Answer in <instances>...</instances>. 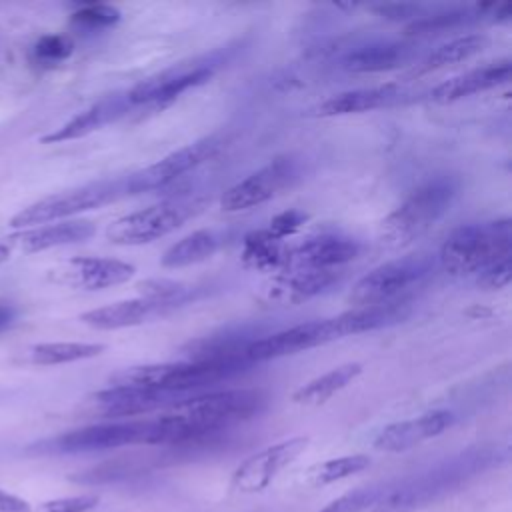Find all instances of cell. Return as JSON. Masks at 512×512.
<instances>
[{
    "label": "cell",
    "mask_w": 512,
    "mask_h": 512,
    "mask_svg": "<svg viewBox=\"0 0 512 512\" xmlns=\"http://www.w3.org/2000/svg\"><path fill=\"white\" fill-rule=\"evenodd\" d=\"M268 396L254 388H236L198 394L174 402L162 416L154 418V446L178 452L210 446L230 426L260 414Z\"/></svg>",
    "instance_id": "1"
},
{
    "label": "cell",
    "mask_w": 512,
    "mask_h": 512,
    "mask_svg": "<svg viewBox=\"0 0 512 512\" xmlns=\"http://www.w3.org/2000/svg\"><path fill=\"white\" fill-rule=\"evenodd\" d=\"M492 464L494 454L488 450L462 452L426 472L390 484L384 498L370 512H416L440 500Z\"/></svg>",
    "instance_id": "2"
},
{
    "label": "cell",
    "mask_w": 512,
    "mask_h": 512,
    "mask_svg": "<svg viewBox=\"0 0 512 512\" xmlns=\"http://www.w3.org/2000/svg\"><path fill=\"white\" fill-rule=\"evenodd\" d=\"M460 182L450 174H440L418 184L380 224V240L388 248H402L420 238L438 218H442Z\"/></svg>",
    "instance_id": "3"
},
{
    "label": "cell",
    "mask_w": 512,
    "mask_h": 512,
    "mask_svg": "<svg viewBox=\"0 0 512 512\" xmlns=\"http://www.w3.org/2000/svg\"><path fill=\"white\" fill-rule=\"evenodd\" d=\"M438 258L452 276L480 274L492 264L512 258L510 218L458 226L444 240Z\"/></svg>",
    "instance_id": "4"
},
{
    "label": "cell",
    "mask_w": 512,
    "mask_h": 512,
    "mask_svg": "<svg viewBox=\"0 0 512 512\" xmlns=\"http://www.w3.org/2000/svg\"><path fill=\"white\" fill-rule=\"evenodd\" d=\"M124 196H130L126 176L90 182V184H84V186H78V188H72L66 192L46 196L30 206H26L24 210H20L16 216L10 218V226L26 228V226L62 220V218L74 216L78 212L100 208V206L110 204Z\"/></svg>",
    "instance_id": "5"
},
{
    "label": "cell",
    "mask_w": 512,
    "mask_h": 512,
    "mask_svg": "<svg viewBox=\"0 0 512 512\" xmlns=\"http://www.w3.org/2000/svg\"><path fill=\"white\" fill-rule=\"evenodd\" d=\"M156 422L154 420H126V422H104L84 426L56 438L38 442L30 450L42 454H80V452H98L112 450L134 444L154 446Z\"/></svg>",
    "instance_id": "6"
},
{
    "label": "cell",
    "mask_w": 512,
    "mask_h": 512,
    "mask_svg": "<svg viewBox=\"0 0 512 512\" xmlns=\"http://www.w3.org/2000/svg\"><path fill=\"white\" fill-rule=\"evenodd\" d=\"M434 268L430 254H408L384 262L364 274L350 292V302L356 306H376L408 298L406 290L426 278Z\"/></svg>",
    "instance_id": "7"
},
{
    "label": "cell",
    "mask_w": 512,
    "mask_h": 512,
    "mask_svg": "<svg viewBox=\"0 0 512 512\" xmlns=\"http://www.w3.org/2000/svg\"><path fill=\"white\" fill-rule=\"evenodd\" d=\"M230 58V48H218L210 54L196 56L184 62H178L170 66L168 70H162L140 84H136L132 90H128V100L132 106L138 104H166L178 98L182 92L204 84L214 76V72Z\"/></svg>",
    "instance_id": "8"
},
{
    "label": "cell",
    "mask_w": 512,
    "mask_h": 512,
    "mask_svg": "<svg viewBox=\"0 0 512 512\" xmlns=\"http://www.w3.org/2000/svg\"><path fill=\"white\" fill-rule=\"evenodd\" d=\"M190 214H192V208L182 202L152 204L148 208L130 212L114 220L106 228V236L114 244H124V246L146 244L182 226Z\"/></svg>",
    "instance_id": "9"
},
{
    "label": "cell",
    "mask_w": 512,
    "mask_h": 512,
    "mask_svg": "<svg viewBox=\"0 0 512 512\" xmlns=\"http://www.w3.org/2000/svg\"><path fill=\"white\" fill-rule=\"evenodd\" d=\"M308 444L310 438L294 436L254 452L232 472L230 486L240 494H256L266 490L284 468L306 452Z\"/></svg>",
    "instance_id": "10"
},
{
    "label": "cell",
    "mask_w": 512,
    "mask_h": 512,
    "mask_svg": "<svg viewBox=\"0 0 512 512\" xmlns=\"http://www.w3.org/2000/svg\"><path fill=\"white\" fill-rule=\"evenodd\" d=\"M298 178V164L292 156H278L244 180L230 186L220 198L226 212H240L268 202Z\"/></svg>",
    "instance_id": "11"
},
{
    "label": "cell",
    "mask_w": 512,
    "mask_h": 512,
    "mask_svg": "<svg viewBox=\"0 0 512 512\" xmlns=\"http://www.w3.org/2000/svg\"><path fill=\"white\" fill-rule=\"evenodd\" d=\"M220 144L222 142L218 136H206V138H200L192 144H186V146L170 152L168 156H164L162 160H158L156 164H152L144 170L128 174L126 176L128 194L148 192V190L162 188V186L174 182L176 178L184 176L186 172L194 170L196 166H200L202 162L212 158L218 152Z\"/></svg>",
    "instance_id": "12"
},
{
    "label": "cell",
    "mask_w": 512,
    "mask_h": 512,
    "mask_svg": "<svg viewBox=\"0 0 512 512\" xmlns=\"http://www.w3.org/2000/svg\"><path fill=\"white\" fill-rule=\"evenodd\" d=\"M330 340H336L330 318L304 322V324H296L292 328H286V330H280L274 334L260 336L246 348L244 358L248 364L264 362V360L280 358L286 354H296V352L326 344Z\"/></svg>",
    "instance_id": "13"
},
{
    "label": "cell",
    "mask_w": 512,
    "mask_h": 512,
    "mask_svg": "<svg viewBox=\"0 0 512 512\" xmlns=\"http://www.w3.org/2000/svg\"><path fill=\"white\" fill-rule=\"evenodd\" d=\"M342 274L338 270H308L288 268L270 276L262 286V300L270 304H300L318 294L328 292L338 284Z\"/></svg>",
    "instance_id": "14"
},
{
    "label": "cell",
    "mask_w": 512,
    "mask_h": 512,
    "mask_svg": "<svg viewBox=\"0 0 512 512\" xmlns=\"http://www.w3.org/2000/svg\"><path fill=\"white\" fill-rule=\"evenodd\" d=\"M260 336L264 334H260L258 326H228L224 330L190 340L182 348V354L188 358V362H236L250 366L244 358V352Z\"/></svg>",
    "instance_id": "15"
},
{
    "label": "cell",
    "mask_w": 512,
    "mask_h": 512,
    "mask_svg": "<svg viewBox=\"0 0 512 512\" xmlns=\"http://www.w3.org/2000/svg\"><path fill=\"white\" fill-rule=\"evenodd\" d=\"M456 416L450 410H432L416 418L392 422L374 438V448L382 452H406L426 440L440 436L454 424Z\"/></svg>",
    "instance_id": "16"
},
{
    "label": "cell",
    "mask_w": 512,
    "mask_h": 512,
    "mask_svg": "<svg viewBox=\"0 0 512 512\" xmlns=\"http://www.w3.org/2000/svg\"><path fill=\"white\" fill-rule=\"evenodd\" d=\"M360 254L358 240L344 234H318L288 252V268L308 270H336L338 266L352 262ZM286 268V270H288Z\"/></svg>",
    "instance_id": "17"
},
{
    "label": "cell",
    "mask_w": 512,
    "mask_h": 512,
    "mask_svg": "<svg viewBox=\"0 0 512 512\" xmlns=\"http://www.w3.org/2000/svg\"><path fill=\"white\" fill-rule=\"evenodd\" d=\"M134 272L136 270L132 264L118 258L78 256L68 260L56 272V280L84 290H104L128 282Z\"/></svg>",
    "instance_id": "18"
},
{
    "label": "cell",
    "mask_w": 512,
    "mask_h": 512,
    "mask_svg": "<svg viewBox=\"0 0 512 512\" xmlns=\"http://www.w3.org/2000/svg\"><path fill=\"white\" fill-rule=\"evenodd\" d=\"M96 226L90 220H62L56 224L34 226L16 234L2 238V242L12 250L22 252H42L56 246H68L76 242H84L94 236Z\"/></svg>",
    "instance_id": "19"
},
{
    "label": "cell",
    "mask_w": 512,
    "mask_h": 512,
    "mask_svg": "<svg viewBox=\"0 0 512 512\" xmlns=\"http://www.w3.org/2000/svg\"><path fill=\"white\" fill-rule=\"evenodd\" d=\"M180 396L152 390V388H136V386H108L94 394L92 402L96 404L98 412L104 416H134L142 412L156 410L160 406H172L178 402Z\"/></svg>",
    "instance_id": "20"
},
{
    "label": "cell",
    "mask_w": 512,
    "mask_h": 512,
    "mask_svg": "<svg viewBox=\"0 0 512 512\" xmlns=\"http://www.w3.org/2000/svg\"><path fill=\"white\" fill-rule=\"evenodd\" d=\"M128 108H132V104H130L126 92L108 94V96L100 98L98 102H94L84 112L76 114L72 120L62 124L60 128H56L54 132L42 136V142L54 144V142H66V140H76V138L88 136L90 132L124 116L128 112Z\"/></svg>",
    "instance_id": "21"
},
{
    "label": "cell",
    "mask_w": 512,
    "mask_h": 512,
    "mask_svg": "<svg viewBox=\"0 0 512 512\" xmlns=\"http://www.w3.org/2000/svg\"><path fill=\"white\" fill-rule=\"evenodd\" d=\"M410 310H412L410 298H400V300L376 304V306H356L330 320H332L336 338H344L350 334L370 332V330L398 324L410 316Z\"/></svg>",
    "instance_id": "22"
},
{
    "label": "cell",
    "mask_w": 512,
    "mask_h": 512,
    "mask_svg": "<svg viewBox=\"0 0 512 512\" xmlns=\"http://www.w3.org/2000/svg\"><path fill=\"white\" fill-rule=\"evenodd\" d=\"M510 80V60H498V62H490L486 66L468 70L464 74H458L438 86H434L430 90V100L446 104V102H454L460 98H466L470 94H478L490 88H496L504 82Z\"/></svg>",
    "instance_id": "23"
},
{
    "label": "cell",
    "mask_w": 512,
    "mask_h": 512,
    "mask_svg": "<svg viewBox=\"0 0 512 512\" xmlns=\"http://www.w3.org/2000/svg\"><path fill=\"white\" fill-rule=\"evenodd\" d=\"M168 312H172V308L166 304L136 298V300H122L116 304L88 310V312L80 314V320L86 326L96 328V330H118V328L138 326V324L148 322L158 316H166Z\"/></svg>",
    "instance_id": "24"
},
{
    "label": "cell",
    "mask_w": 512,
    "mask_h": 512,
    "mask_svg": "<svg viewBox=\"0 0 512 512\" xmlns=\"http://www.w3.org/2000/svg\"><path fill=\"white\" fill-rule=\"evenodd\" d=\"M412 56L414 48L406 42H372L348 52L342 60V68L354 74L382 72L408 64Z\"/></svg>",
    "instance_id": "25"
},
{
    "label": "cell",
    "mask_w": 512,
    "mask_h": 512,
    "mask_svg": "<svg viewBox=\"0 0 512 512\" xmlns=\"http://www.w3.org/2000/svg\"><path fill=\"white\" fill-rule=\"evenodd\" d=\"M402 90L394 84L374 86V88H356L348 92H340L330 96L318 106L320 116H344V114H358L376 108H384L400 100Z\"/></svg>",
    "instance_id": "26"
},
{
    "label": "cell",
    "mask_w": 512,
    "mask_h": 512,
    "mask_svg": "<svg viewBox=\"0 0 512 512\" xmlns=\"http://www.w3.org/2000/svg\"><path fill=\"white\" fill-rule=\"evenodd\" d=\"M288 252L284 240L272 236L266 228L244 236L240 258L244 266L260 272H282L288 268Z\"/></svg>",
    "instance_id": "27"
},
{
    "label": "cell",
    "mask_w": 512,
    "mask_h": 512,
    "mask_svg": "<svg viewBox=\"0 0 512 512\" xmlns=\"http://www.w3.org/2000/svg\"><path fill=\"white\" fill-rule=\"evenodd\" d=\"M360 374H362V364H358V362L340 364V366L320 374L318 378L306 382L304 386H300L294 392L292 400L296 404H304V406H320V404L328 402L334 394L344 390L348 384H352Z\"/></svg>",
    "instance_id": "28"
},
{
    "label": "cell",
    "mask_w": 512,
    "mask_h": 512,
    "mask_svg": "<svg viewBox=\"0 0 512 512\" xmlns=\"http://www.w3.org/2000/svg\"><path fill=\"white\" fill-rule=\"evenodd\" d=\"M220 236L214 230H196L184 238H180L176 244H172L164 256L162 266L164 268H182L190 264H198L206 258H210L220 248Z\"/></svg>",
    "instance_id": "29"
},
{
    "label": "cell",
    "mask_w": 512,
    "mask_h": 512,
    "mask_svg": "<svg viewBox=\"0 0 512 512\" xmlns=\"http://www.w3.org/2000/svg\"><path fill=\"white\" fill-rule=\"evenodd\" d=\"M488 46V38L484 34H464L454 40H448L446 44L438 46L434 52H430L418 66V74L432 72L462 60H468L476 54H480Z\"/></svg>",
    "instance_id": "30"
},
{
    "label": "cell",
    "mask_w": 512,
    "mask_h": 512,
    "mask_svg": "<svg viewBox=\"0 0 512 512\" xmlns=\"http://www.w3.org/2000/svg\"><path fill=\"white\" fill-rule=\"evenodd\" d=\"M368 466H370V456L366 454H348L340 458H330L306 468L302 474V482L306 486L318 488V486H326V484H334L344 478H350L366 470Z\"/></svg>",
    "instance_id": "31"
},
{
    "label": "cell",
    "mask_w": 512,
    "mask_h": 512,
    "mask_svg": "<svg viewBox=\"0 0 512 512\" xmlns=\"http://www.w3.org/2000/svg\"><path fill=\"white\" fill-rule=\"evenodd\" d=\"M104 344L94 342H46L30 348V360L42 366L68 364L86 358H94L104 352Z\"/></svg>",
    "instance_id": "32"
},
{
    "label": "cell",
    "mask_w": 512,
    "mask_h": 512,
    "mask_svg": "<svg viewBox=\"0 0 512 512\" xmlns=\"http://www.w3.org/2000/svg\"><path fill=\"white\" fill-rule=\"evenodd\" d=\"M478 6L476 8H446V10H436V12H426L422 18L410 22L406 26L408 36H428V34H440L450 28H458L460 24L470 22L474 16H478Z\"/></svg>",
    "instance_id": "33"
},
{
    "label": "cell",
    "mask_w": 512,
    "mask_h": 512,
    "mask_svg": "<svg viewBox=\"0 0 512 512\" xmlns=\"http://www.w3.org/2000/svg\"><path fill=\"white\" fill-rule=\"evenodd\" d=\"M136 288L144 300L166 304L172 310L186 304L194 296V288L170 278H148L138 282Z\"/></svg>",
    "instance_id": "34"
},
{
    "label": "cell",
    "mask_w": 512,
    "mask_h": 512,
    "mask_svg": "<svg viewBox=\"0 0 512 512\" xmlns=\"http://www.w3.org/2000/svg\"><path fill=\"white\" fill-rule=\"evenodd\" d=\"M388 488L390 482L354 488L328 502L320 512H370L384 498Z\"/></svg>",
    "instance_id": "35"
},
{
    "label": "cell",
    "mask_w": 512,
    "mask_h": 512,
    "mask_svg": "<svg viewBox=\"0 0 512 512\" xmlns=\"http://www.w3.org/2000/svg\"><path fill=\"white\" fill-rule=\"evenodd\" d=\"M140 472H142V468L132 460H110V462L98 464L90 470L78 472L70 480L76 484H84V486H100V484H114V482L128 480Z\"/></svg>",
    "instance_id": "36"
},
{
    "label": "cell",
    "mask_w": 512,
    "mask_h": 512,
    "mask_svg": "<svg viewBox=\"0 0 512 512\" xmlns=\"http://www.w3.org/2000/svg\"><path fill=\"white\" fill-rule=\"evenodd\" d=\"M120 20V10L110 4H84L70 16V24L84 32H98L114 26Z\"/></svg>",
    "instance_id": "37"
},
{
    "label": "cell",
    "mask_w": 512,
    "mask_h": 512,
    "mask_svg": "<svg viewBox=\"0 0 512 512\" xmlns=\"http://www.w3.org/2000/svg\"><path fill=\"white\" fill-rule=\"evenodd\" d=\"M74 50V42L64 34H46L32 46V60L42 66H54L66 60Z\"/></svg>",
    "instance_id": "38"
},
{
    "label": "cell",
    "mask_w": 512,
    "mask_h": 512,
    "mask_svg": "<svg viewBox=\"0 0 512 512\" xmlns=\"http://www.w3.org/2000/svg\"><path fill=\"white\" fill-rule=\"evenodd\" d=\"M372 10L386 20H392V22L408 20V24L426 14V8L422 4H414V2H386V4L372 6Z\"/></svg>",
    "instance_id": "39"
},
{
    "label": "cell",
    "mask_w": 512,
    "mask_h": 512,
    "mask_svg": "<svg viewBox=\"0 0 512 512\" xmlns=\"http://www.w3.org/2000/svg\"><path fill=\"white\" fill-rule=\"evenodd\" d=\"M306 220H308V214H306L304 210L290 208V210H284V212L276 214V216L270 220V226H268L266 230H268L272 236L284 240V238L292 236L296 230H300Z\"/></svg>",
    "instance_id": "40"
},
{
    "label": "cell",
    "mask_w": 512,
    "mask_h": 512,
    "mask_svg": "<svg viewBox=\"0 0 512 512\" xmlns=\"http://www.w3.org/2000/svg\"><path fill=\"white\" fill-rule=\"evenodd\" d=\"M98 496L94 494H78V496H64L54 498L44 504H40L38 512H90L96 508Z\"/></svg>",
    "instance_id": "41"
},
{
    "label": "cell",
    "mask_w": 512,
    "mask_h": 512,
    "mask_svg": "<svg viewBox=\"0 0 512 512\" xmlns=\"http://www.w3.org/2000/svg\"><path fill=\"white\" fill-rule=\"evenodd\" d=\"M512 278V258L500 260L496 264H492L490 268H486L484 272L478 274V286L488 288V290H496L502 288L510 282Z\"/></svg>",
    "instance_id": "42"
},
{
    "label": "cell",
    "mask_w": 512,
    "mask_h": 512,
    "mask_svg": "<svg viewBox=\"0 0 512 512\" xmlns=\"http://www.w3.org/2000/svg\"><path fill=\"white\" fill-rule=\"evenodd\" d=\"M0 512H32V508L24 498L0 490Z\"/></svg>",
    "instance_id": "43"
},
{
    "label": "cell",
    "mask_w": 512,
    "mask_h": 512,
    "mask_svg": "<svg viewBox=\"0 0 512 512\" xmlns=\"http://www.w3.org/2000/svg\"><path fill=\"white\" fill-rule=\"evenodd\" d=\"M16 320V308L10 302L0 300V332L8 330Z\"/></svg>",
    "instance_id": "44"
},
{
    "label": "cell",
    "mask_w": 512,
    "mask_h": 512,
    "mask_svg": "<svg viewBox=\"0 0 512 512\" xmlns=\"http://www.w3.org/2000/svg\"><path fill=\"white\" fill-rule=\"evenodd\" d=\"M8 256H10V248L0 240V264H2L4 260H8Z\"/></svg>",
    "instance_id": "45"
}]
</instances>
